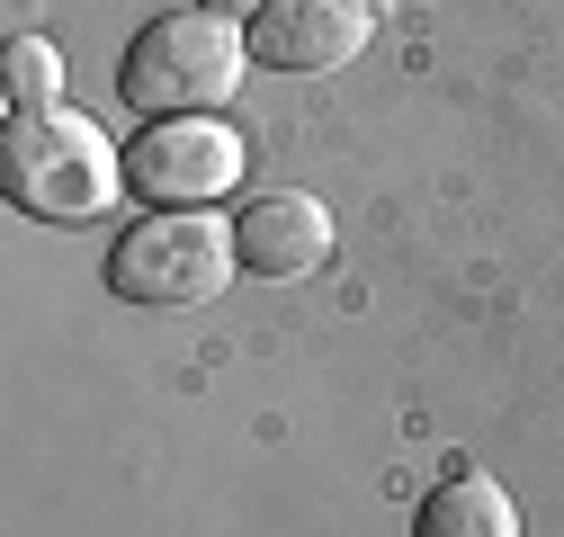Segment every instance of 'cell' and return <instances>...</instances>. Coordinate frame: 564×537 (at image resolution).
<instances>
[{
	"mask_svg": "<svg viewBox=\"0 0 564 537\" xmlns=\"http://www.w3.org/2000/svg\"><path fill=\"white\" fill-rule=\"evenodd\" d=\"M377 0H269L251 19V63L269 73H332V63L368 54Z\"/></svg>",
	"mask_w": 564,
	"mask_h": 537,
	"instance_id": "obj_5",
	"label": "cell"
},
{
	"mask_svg": "<svg viewBox=\"0 0 564 537\" xmlns=\"http://www.w3.org/2000/svg\"><path fill=\"white\" fill-rule=\"evenodd\" d=\"M251 73V36L225 10H162L126 36L117 90L144 117H216Z\"/></svg>",
	"mask_w": 564,
	"mask_h": 537,
	"instance_id": "obj_2",
	"label": "cell"
},
{
	"mask_svg": "<svg viewBox=\"0 0 564 537\" xmlns=\"http://www.w3.org/2000/svg\"><path fill=\"white\" fill-rule=\"evenodd\" d=\"M251 171L242 125L225 117H153L126 144V197H144L153 216H206L216 197H234Z\"/></svg>",
	"mask_w": 564,
	"mask_h": 537,
	"instance_id": "obj_4",
	"label": "cell"
},
{
	"mask_svg": "<svg viewBox=\"0 0 564 537\" xmlns=\"http://www.w3.org/2000/svg\"><path fill=\"white\" fill-rule=\"evenodd\" d=\"M412 537H520V502L492 475H448V484L421 493Z\"/></svg>",
	"mask_w": 564,
	"mask_h": 537,
	"instance_id": "obj_7",
	"label": "cell"
},
{
	"mask_svg": "<svg viewBox=\"0 0 564 537\" xmlns=\"http://www.w3.org/2000/svg\"><path fill=\"white\" fill-rule=\"evenodd\" d=\"M54 108H63V45L10 36V54H0V117L28 125V117H54Z\"/></svg>",
	"mask_w": 564,
	"mask_h": 537,
	"instance_id": "obj_8",
	"label": "cell"
},
{
	"mask_svg": "<svg viewBox=\"0 0 564 537\" xmlns=\"http://www.w3.org/2000/svg\"><path fill=\"white\" fill-rule=\"evenodd\" d=\"M234 224H216V207L206 216H144V224H126L117 251H108V287L126 305H216L234 287Z\"/></svg>",
	"mask_w": 564,
	"mask_h": 537,
	"instance_id": "obj_3",
	"label": "cell"
},
{
	"mask_svg": "<svg viewBox=\"0 0 564 537\" xmlns=\"http://www.w3.org/2000/svg\"><path fill=\"white\" fill-rule=\"evenodd\" d=\"M0 197L36 224H90L126 197V153L108 144V125L82 108H54L0 134Z\"/></svg>",
	"mask_w": 564,
	"mask_h": 537,
	"instance_id": "obj_1",
	"label": "cell"
},
{
	"mask_svg": "<svg viewBox=\"0 0 564 537\" xmlns=\"http://www.w3.org/2000/svg\"><path fill=\"white\" fill-rule=\"evenodd\" d=\"M197 10H225V19H242V10H251V19H260L269 0H197Z\"/></svg>",
	"mask_w": 564,
	"mask_h": 537,
	"instance_id": "obj_9",
	"label": "cell"
},
{
	"mask_svg": "<svg viewBox=\"0 0 564 537\" xmlns=\"http://www.w3.org/2000/svg\"><path fill=\"white\" fill-rule=\"evenodd\" d=\"M234 251H242L251 278H314V268L332 260V207L314 188H269V197L242 207Z\"/></svg>",
	"mask_w": 564,
	"mask_h": 537,
	"instance_id": "obj_6",
	"label": "cell"
}]
</instances>
